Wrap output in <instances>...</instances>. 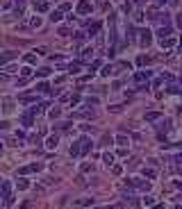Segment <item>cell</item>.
Masks as SVG:
<instances>
[{
    "label": "cell",
    "mask_w": 182,
    "mask_h": 209,
    "mask_svg": "<svg viewBox=\"0 0 182 209\" xmlns=\"http://www.w3.org/2000/svg\"><path fill=\"white\" fill-rule=\"evenodd\" d=\"M0 200H2V207H9L14 202V195H11V184L9 182H0Z\"/></svg>",
    "instance_id": "obj_1"
},
{
    "label": "cell",
    "mask_w": 182,
    "mask_h": 209,
    "mask_svg": "<svg viewBox=\"0 0 182 209\" xmlns=\"http://www.w3.org/2000/svg\"><path fill=\"white\" fill-rule=\"evenodd\" d=\"M125 182L130 184V187H134V189H141V191H150V187H152L148 179H139V177H127Z\"/></svg>",
    "instance_id": "obj_2"
},
{
    "label": "cell",
    "mask_w": 182,
    "mask_h": 209,
    "mask_svg": "<svg viewBox=\"0 0 182 209\" xmlns=\"http://www.w3.org/2000/svg\"><path fill=\"white\" fill-rule=\"evenodd\" d=\"M152 43V32L150 30H139V45L141 48H148Z\"/></svg>",
    "instance_id": "obj_3"
},
{
    "label": "cell",
    "mask_w": 182,
    "mask_h": 209,
    "mask_svg": "<svg viewBox=\"0 0 182 209\" xmlns=\"http://www.w3.org/2000/svg\"><path fill=\"white\" fill-rule=\"evenodd\" d=\"M75 11H78L80 16L91 14V2H89V0H80V2H78V7H75Z\"/></svg>",
    "instance_id": "obj_4"
},
{
    "label": "cell",
    "mask_w": 182,
    "mask_h": 209,
    "mask_svg": "<svg viewBox=\"0 0 182 209\" xmlns=\"http://www.w3.org/2000/svg\"><path fill=\"white\" fill-rule=\"evenodd\" d=\"M18 57V52L16 50H5V52H0V66L2 64H7V61H11V59H16Z\"/></svg>",
    "instance_id": "obj_5"
},
{
    "label": "cell",
    "mask_w": 182,
    "mask_h": 209,
    "mask_svg": "<svg viewBox=\"0 0 182 209\" xmlns=\"http://www.w3.org/2000/svg\"><path fill=\"white\" fill-rule=\"evenodd\" d=\"M80 143H82V150H80V157H87V155H89V152H91V146H93V143H91V139H87V136H82V139H80Z\"/></svg>",
    "instance_id": "obj_6"
},
{
    "label": "cell",
    "mask_w": 182,
    "mask_h": 209,
    "mask_svg": "<svg viewBox=\"0 0 182 209\" xmlns=\"http://www.w3.org/2000/svg\"><path fill=\"white\" fill-rule=\"evenodd\" d=\"M32 5H34V9L39 11V14H46V11L50 9V5H48V0H32Z\"/></svg>",
    "instance_id": "obj_7"
},
{
    "label": "cell",
    "mask_w": 182,
    "mask_h": 209,
    "mask_svg": "<svg viewBox=\"0 0 182 209\" xmlns=\"http://www.w3.org/2000/svg\"><path fill=\"white\" fill-rule=\"evenodd\" d=\"M57 146H59V136H57V134H50L48 139H46V148H48V150H55Z\"/></svg>",
    "instance_id": "obj_8"
},
{
    "label": "cell",
    "mask_w": 182,
    "mask_h": 209,
    "mask_svg": "<svg viewBox=\"0 0 182 209\" xmlns=\"http://www.w3.org/2000/svg\"><path fill=\"white\" fill-rule=\"evenodd\" d=\"M150 77V71H139V73H134V82H146V80Z\"/></svg>",
    "instance_id": "obj_9"
},
{
    "label": "cell",
    "mask_w": 182,
    "mask_h": 209,
    "mask_svg": "<svg viewBox=\"0 0 182 209\" xmlns=\"http://www.w3.org/2000/svg\"><path fill=\"white\" fill-rule=\"evenodd\" d=\"M80 150H82V143H80V139H78V141H73V146H71V157H73V159H78V157H80Z\"/></svg>",
    "instance_id": "obj_10"
},
{
    "label": "cell",
    "mask_w": 182,
    "mask_h": 209,
    "mask_svg": "<svg viewBox=\"0 0 182 209\" xmlns=\"http://www.w3.org/2000/svg\"><path fill=\"white\" fill-rule=\"evenodd\" d=\"M98 30H100V21L89 23V32H87V37H93V34H98Z\"/></svg>",
    "instance_id": "obj_11"
},
{
    "label": "cell",
    "mask_w": 182,
    "mask_h": 209,
    "mask_svg": "<svg viewBox=\"0 0 182 209\" xmlns=\"http://www.w3.org/2000/svg\"><path fill=\"white\" fill-rule=\"evenodd\" d=\"M157 130H160V132H168V130H171V123H168L166 118H160V123H157Z\"/></svg>",
    "instance_id": "obj_12"
},
{
    "label": "cell",
    "mask_w": 182,
    "mask_h": 209,
    "mask_svg": "<svg viewBox=\"0 0 182 209\" xmlns=\"http://www.w3.org/2000/svg\"><path fill=\"white\" fill-rule=\"evenodd\" d=\"M37 91H39V93H50L52 89H50L48 82H39V84H37Z\"/></svg>",
    "instance_id": "obj_13"
},
{
    "label": "cell",
    "mask_w": 182,
    "mask_h": 209,
    "mask_svg": "<svg viewBox=\"0 0 182 209\" xmlns=\"http://www.w3.org/2000/svg\"><path fill=\"white\" fill-rule=\"evenodd\" d=\"M21 120H23V125H25V127H30V125H32V120H34V114H32V112L23 114V118H21Z\"/></svg>",
    "instance_id": "obj_14"
},
{
    "label": "cell",
    "mask_w": 182,
    "mask_h": 209,
    "mask_svg": "<svg viewBox=\"0 0 182 209\" xmlns=\"http://www.w3.org/2000/svg\"><path fill=\"white\" fill-rule=\"evenodd\" d=\"M157 34H160V39H168V34H171V25H162Z\"/></svg>",
    "instance_id": "obj_15"
},
{
    "label": "cell",
    "mask_w": 182,
    "mask_h": 209,
    "mask_svg": "<svg viewBox=\"0 0 182 209\" xmlns=\"http://www.w3.org/2000/svg\"><path fill=\"white\" fill-rule=\"evenodd\" d=\"M114 141H116V143H119V146H121V148H125V146H127V143H130V139H127L125 134H119V136H116V139H114Z\"/></svg>",
    "instance_id": "obj_16"
},
{
    "label": "cell",
    "mask_w": 182,
    "mask_h": 209,
    "mask_svg": "<svg viewBox=\"0 0 182 209\" xmlns=\"http://www.w3.org/2000/svg\"><path fill=\"white\" fill-rule=\"evenodd\" d=\"M80 66H82V64L80 61H73V64H68V73H71V75H75V73H80Z\"/></svg>",
    "instance_id": "obj_17"
},
{
    "label": "cell",
    "mask_w": 182,
    "mask_h": 209,
    "mask_svg": "<svg viewBox=\"0 0 182 209\" xmlns=\"http://www.w3.org/2000/svg\"><path fill=\"white\" fill-rule=\"evenodd\" d=\"M27 187H30V182H27V179H23V177L16 179V189H18V191H25Z\"/></svg>",
    "instance_id": "obj_18"
},
{
    "label": "cell",
    "mask_w": 182,
    "mask_h": 209,
    "mask_svg": "<svg viewBox=\"0 0 182 209\" xmlns=\"http://www.w3.org/2000/svg\"><path fill=\"white\" fill-rule=\"evenodd\" d=\"M89 57H93V48H82L80 59H89Z\"/></svg>",
    "instance_id": "obj_19"
},
{
    "label": "cell",
    "mask_w": 182,
    "mask_h": 209,
    "mask_svg": "<svg viewBox=\"0 0 182 209\" xmlns=\"http://www.w3.org/2000/svg\"><path fill=\"white\" fill-rule=\"evenodd\" d=\"M160 118H162L160 112H148V114H146V120H148V123H150V120H160Z\"/></svg>",
    "instance_id": "obj_20"
},
{
    "label": "cell",
    "mask_w": 182,
    "mask_h": 209,
    "mask_svg": "<svg viewBox=\"0 0 182 209\" xmlns=\"http://www.w3.org/2000/svg\"><path fill=\"white\" fill-rule=\"evenodd\" d=\"M50 21H52V23H59V21H62V9L52 11V14H50Z\"/></svg>",
    "instance_id": "obj_21"
},
{
    "label": "cell",
    "mask_w": 182,
    "mask_h": 209,
    "mask_svg": "<svg viewBox=\"0 0 182 209\" xmlns=\"http://www.w3.org/2000/svg\"><path fill=\"white\" fill-rule=\"evenodd\" d=\"M103 161H105L107 166H111V164H114V155H111V152H105V155H103Z\"/></svg>",
    "instance_id": "obj_22"
},
{
    "label": "cell",
    "mask_w": 182,
    "mask_h": 209,
    "mask_svg": "<svg viewBox=\"0 0 182 209\" xmlns=\"http://www.w3.org/2000/svg\"><path fill=\"white\" fill-rule=\"evenodd\" d=\"M111 73H114V68H111L109 64H107V66H103V71H100V75H103V77H109Z\"/></svg>",
    "instance_id": "obj_23"
},
{
    "label": "cell",
    "mask_w": 182,
    "mask_h": 209,
    "mask_svg": "<svg viewBox=\"0 0 182 209\" xmlns=\"http://www.w3.org/2000/svg\"><path fill=\"white\" fill-rule=\"evenodd\" d=\"M173 45H175V41H173V39H162V48H173Z\"/></svg>",
    "instance_id": "obj_24"
},
{
    "label": "cell",
    "mask_w": 182,
    "mask_h": 209,
    "mask_svg": "<svg viewBox=\"0 0 182 209\" xmlns=\"http://www.w3.org/2000/svg\"><path fill=\"white\" fill-rule=\"evenodd\" d=\"M30 75H32V68L30 66H23L21 68V77H30Z\"/></svg>",
    "instance_id": "obj_25"
},
{
    "label": "cell",
    "mask_w": 182,
    "mask_h": 209,
    "mask_svg": "<svg viewBox=\"0 0 182 209\" xmlns=\"http://www.w3.org/2000/svg\"><path fill=\"white\" fill-rule=\"evenodd\" d=\"M50 75V68H39L37 71V77H48Z\"/></svg>",
    "instance_id": "obj_26"
},
{
    "label": "cell",
    "mask_w": 182,
    "mask_h": 209,
    "mask_svg": "<svg viewBox=\"0 0 182 209\" xmlns=\"http://www.w3.org/2000/svg\"><path fill=\"white\" fill-rule=\"evenodd\" d=\"M141 173H144V177H155V168H146V166H144Z\"/></svg>",
    "instance_id": "obj_27"
},
{
    "label": "cell",
    "mask_w": 182,
    "mask_h": 209,
    "mask_svg": "<svg viewBox=\"0 0 182 209\" xmlns=\"http://www.w3.org/2000/svg\"><path fill=\"white\" fill-rule=\"evenodd\" d=\"M100 143H103V146H111V143H114V139H111L109 134H103V141H100Z\"/></svg>",
    "instance_id": "obj_28"
},
{
    "label": "cell",
    "mask_w": 182,
    "mask_h": 209,
    "mask_svg": "<svg viewBox=\"0 0 182 209\" xmlns=\"http://www.w3.org/2000/svg\"><path fill=\"white\" fill-rule=\"evenodd\" d=\"M41 23H43V21H41L39 16H34V18L30 21V27H41Z\"/></svg>",
    "instance_id": "obj_29"
},
{
    "label": "cell",
    "mask_w": 182,
    "mask_h": 209,
    "mask_svg": "<svg viewBox=\"0 0 182 209\" xmlns=\"http://www.w3.org/2000/svg\"><path fill=\"white\" fill-rule=\"evenodd\" d=\"M59 116H62V109H59V107L50 109V118H59Z\"/></svg>",
    "instance_id": "obj_30"
},
{
    "label": "cell",
    "mask_w": 182,
    "mask_h": 209,
    "mask_svg": "<svg viewBox=\"0 0 182 209\" xmlns=\"http://www.w3.org/2000/svg\"><path fill=\"white\" fill-rule=\"evenodd\" d=\"M109 112H111V114H119V112H123V104H111V107H109Z\"/></svg>",
    "instance_id": "obj_31"
},
{
    "label": "cell",
    "mask_w": 182,
    "mask_h": 209,
    "mask_svg": "<svg viewBox=\"0 0 182 209\" xmlns=\"http://www.w3.org/2000/svg\"><path fill=\"white\" fill-rule=\"evenodd\" d=\"M25 61H27V64H34V61H37V55H34V52H30V55H25Z\"/></svg>",
    "instance_id": "obj_32"
},
{
    "label": "cell",
    "mask_w": 182,
    "mask_h": 209,
    "mask_svg": "<svg viewBox=\"0 0 182 209\" xmlns=\"http://www.w3.org/2000/svg\"><path fill=\"white\" fill-rule=\"evenodd\" d=\"M27 173H32V168H30V166H23V168H18V175H27Z\"/></svg>",
    "instance_id": "obj_33"
},
{
    "label": "cell",
    "mask_w": 182,
    "mask_h": 209,
    "mask_svg": "<svg viewBox=\"0 0 182 209\" xmlns=\"http://www.w3.org/2000/svg\"><path fill=\"white\" fill-rule=\"evenodd\" d=\"M146 64H148V57H139V59H137V66H146Z\"/></svg>",
    "instance_id": "obj_34"
},
{
    "label": "cell",
    "mask_w": 182,
    "mask_h": 209,
    "mask_svg": "<svg viewBox=\"0 0 182 209\" xmlns=\"http://www.w3.org/2000/svg\"><path fill=\"white\" fill-rule=\"evenodd\" d=\"M152 202H155V200H152V195H144V205H146V207H150Z\"/></svg>",
    "instance_id": "obj_35"
},
{
    "label": "cell",
    "mask_w": 182,
    "mask_h": 209,
    "mask_svg": "<svg viewBox=\"0 0 182 209\" xmlns=\"http://www.w3.org/2000/svg\"><path fill=\"white\" fill-rule=\"evenodd\" d=\"M134 21H137V23H144V11H137V14H134Z\"/></svg>",
    "instance_id": "obj_36"
},
{
    "label": "cell",
    "mask_w": 182,
    "mask_h": 209,
    "mask_svg": "<svg viewBox=\"0 0 182 209\" xmlns=\"http://www.w3.org/2000/svg\"><path fill=\"white\" fill-rule=\"evenodd\" d=\"M175 164H178V173H182V157L180 155L175 157Z\"/></svg>",
    "instance_id": "obj_37"
},
{
    "label": "cell",
    "mask_w": 182,
    "mask_h": 209,
    "mask_svg": "<svg viewBox=\"0 0 182 209\" xmlns=\"http://www.w3.org/2000/svg\"><path fill=\"white\" fill-rule=\"evenodd\" d=\"M123 11H125V14H130V11H132V5H130V2H123Z\"/></svg>",
    "instance_id": "obj_38"
},
{
    "label": "cell",
    "mask_w": 182,
    "mask_h": 209,
    "mask_svg": "<svg viewBox=\"0 0 182 209\" xmlns=\"http://www.w3.org/2000/svg\"><path fill=\"white\" fill-rule=\"evenodd\" d=\"M59 34H62V37H68V34H71V30H68V27H59Z\"/></svg>",
    "instance_id": "obj_39"
},
{
    "label": "cell",
    "mask_w": 182,
    "mask_h": 209,
    "mask_svg": "<svg viewBox=\"0 0 182 209\" xmlns=\"http://www.w3.org/2000/svg\"><path fill=\"white\" fill-rule=\"evenodd\" d=\"M100 64H103L100 59H96V61H91V66H89V71H93V68H98V66H100Z\"/></svg>",
    "instance_id": "obj_40"
},
{
    "label": "cell",
    "mask_w": 182,
    "mask_h": 209,
    "mask_svg": "<svg viewBox=\"0 0 182 209\" xmlns=\"http://www.w3.org/2000/svg\"><path fill=\"white\" fill-rule=\"evenodd\" d=\"M80 100H82V98H80V96H78V93H75V96H71V104H78V102H80Z\"/></svg>",
    "instance_id": "obj_41"
},
{
    "label": "cell",
    "mask_w": 182,
    "mask_h": 209,
    "mask_svg": "<svg viewBox=\"0 0 182 209\" xmlns=\"http://www.w3.org/2000/svg\"><path fill=\"white\" fill-rule=\"evenodd\" d=\"M111 173H114V175H121L123 168H121V166H114V168H111Z\"/></svg>",
    "instance_id": "obj_42"
},
{
    "label": "cell",
    "mask_w": 182,
    "mask_h": 209,
    "mask_svg": "<svg viewBox=\"0 0 182 209\" xmlns=\"http://www.w3.org/2000/svg\"><path fill=\"white\" fill-rule=\"evenodd\" d=\"M5 112H11V100H9V98L5 100Z\"/></svg>",
    "instance_id": "obj_43"
},
{
    "label": "cell",
    "mask_w": 182,
    "mask_h": 209,
    "mask_svg": "<svg viewBox=\"0 0 182 209\" xmlns=\"http://www.w3.org/2000/svg\"><path fill=\"white\" fill-rule=\"evenodd\" d=\"M96 209H121V205H111V207H96Z\"/></svg>",
    "instance_id": "obj_44"
},
{
    "label": "cell",
    "mask_w": 182,
    "mask_h": 209,
    "mask_svg": "<svg viewBox=\"0 0 182 209\" xmlns=\"http://www.w3.org/2000/svg\"><path fill=\"white\" fill-rule=\"evenodd\" d=\"M7 80V73H0V82H5Z\"/></svg>",
    "instance_id": "obj_45"
},
{
    "label": "cell",
    "mask_w": 182,
    "mask_h": 209,
    "mask_svg": "<svg viewBox=\"0 0 182 209\" xmlns=\"http://www.w3.org/2000/svg\"><path fill=\"white\" fill-rule=\"evenodd\" d=\"M178 25L182 27V14H178Z\"/></svg>",
    "instance_id": "obj_46"
},
{
    "label": "cell",
    "mask_w": 182,
    "mask_h": 209,
    "mask_svg": "<svg viewBox=\"0 0 182 209\" xmlns=\"http://www.w3.org/2000/svg\"><path fill=\"white\" fill-rule=\"evenodd\" d=\"M14 2H16V5H18V7H21V5H23V2H25V0H14Z\"/></svg>",
    "instance_id": "obj_47"
},
{
    "label": "cell",
    "mask_w": 182,
    "mask_h": 209,
    "mask_svg": "<svg viewBox=\"0 0 182 209\" xmlns=\"http://www.w3.org/2000/svg\"><path fill=\"white\" fill-rule=\"evenodd\" d=\"M152 209H164V205H155V207H152Z\"/></svg>",
    "instance_id": "obj_48"
},
{
    "label": "cell",
    "mask_w": 182,
    "mask_h": 209,
    "mask_svg": "<svg viewBox=\"0 0 182 209\" xmlns=\"http://www.w3.org/2000/svg\"><path fill=\"white\" fill-rule=\"evenodd\" d=\"M157 2H160V5H164V2H166V0H157Z\"/></svg>",
    "instance_id": "obj_49"
},
{
    "label": "cell",
    "mask_w": 182,
    "mask_h": 209,
    "mask_svg": "<svg viewBox=\"0 0 182 209\" xmlns=\"http://www.w3.org/2000/svg\"><path fill=\"white\" fill-rule=\"evenodd\" d=\"M180 50H182V39H180Z\"/></svg>",
    "instance_id": "obj_50"
},
{
    "label": "cell",
    "mask_w": 182,
    "mask_h": 209,
    "mask_svg": "<svg viewBox=\"0 0 182 209\" xmlns=\"http://www.w3.org/2000/svg\"><path fill=\"white\" fill-rule=\"evenodd\" d=\"M180 82H182V77H180Z\"/></svg>",
    "instance_id": "obj_51"
},
{
    "label": "cell",
    "mask_w": 182,
    "mask_h": 209,
    "mask_svg": "<svg viewBox=\"0 0 182 209\" xmlns=\"http://www.w3.org/2000/svg\"><path fill=\"white\" fill-rule=\"evenodd\" d=\"M178 209H182V207H178Z\"/></svg>",
    "instance_id": "obj_52"
}]
</instances>
